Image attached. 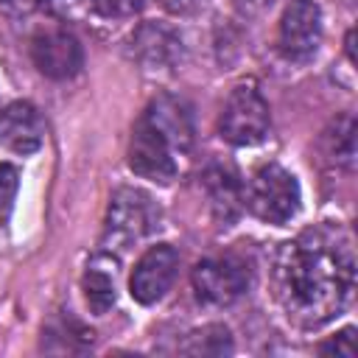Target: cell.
I'll list each match as a JSON object with an SVG mask.
<instances>
[{"label": "cell", "mask_w": 358, "mask_h": 358, "mask_svg": "<svg viewBox=\"0 0 358 358\" xmlns=\"http://www.w3.org/2000/svg\"><path fill=\"white\" fill-rule=\"evenodd\" d=\"M274 296L299 327H322L338 316L355 288V252L341 229L316 227L277 249Z\"/></svg>", "instance_id": "1"}, {"label": "cell", "mask_w": 358, "mask_h": 358, "mask_svg": "<svg viewBox=\"0 0 358 358\" xmlns=\"http://www.w3.org/2000/svg\"><path fill=\"white\" fill-rule=\"evenodd\" d=\"M159 227V210L154 199L137 187H117L106 207L103 221V249L123 252L151 235Z\"/></svg>", "instance_id": "2"}, {"label": "cell", "mask_w": 358, "mask_h": 358, "mask_svg": "<svg viewBox=\"0 0 358 358\" xmlns=\"http://www.w3.org/2000/svg\"><path fill=\"white\" fill-rule=\"evenodd\" d=\"M299 182L277 162H266L260 165L249 182H246V193L243 201L249 207V213L266 224H288L296 210H299Z\"/></svg>", "instance_id": "3"}, {"label": "cell", "mask_w": 358, "mask_h": 358, "mask_svg": "<svg viewBox=\"0 0 358 358\" xmlns=\"http://www.w3.org/2000/svg\"><path fill=\"white\" fill-rule=\"evenodd\" d=\"M271 126L268 103L252 84H238L221 112L218 131L229 145H257L266 140Z\"/></svg>", "instance_id": "4"}, {"label": "cell", "mask_w": 358, "mask_h": 358, "mask_svg": "<svg viewBox=\"0 0 358 358\" xmlns=\"http://www.w3.org/2000/svg\"><path fill=\"white\" fill-rule=\"evenodd\" d=\"M190 282H193L199 302L213 305V308H224V305H232L249 288V266L232 255L207 257V260L196 263Z\"/></svg>", "instance_id": "5"}, {"label": "cell", "mask_w": 358, "mask_h": 358, "mask_svg": "<svg viewBox=\"0 0 358 358\" xmlns=\"http://www.w3.org/2000/svg\"><path fill=\"white\" fill-rule=\"evenodd\" d=\"M280 53L288 62H308L322 45V8L313 0H288L277 34Z\"/></svg>", "instance_id": "6"}, {"label": "cell", "mask_w": 358, "mask_h": 358, "mask_svg": "<svg viewBox=\"0 0 358 358\" xmlns=\"http://www.w3.org/2000/svg\"><path fill=\"white\" fill-rule=\"evenodd\" d=\"M129 168L157 185H168L176 176V151L171 143L140 115L129 140Z\"/></svg>", "instance_id": "7"}, {"label": "cell", "mask_w": 358, "mask_h": 358, "mask_svg": "<svg viewBox=\"0 0 358 358\" xmlns=\"http://www.w3.org/2000/svg\"><path fill=\"white\" fill-rule=\"evenodd\" d=\"M31 59H34L36 70L53 81L73 78L84 64V53H81L78 39L64 28L36 31L31 39Z\"/></svg>", "instance_id": "8"}, {"label": "cell", "mask_w": 358, "mask_h": 358, "mask_svg": "<svg viewBox=\"0 0 358 358\" xmlns=\"http://www.w3.org/2000/svg\"><path fill=\"white\" fill-rule=\"evenodd\" d=\"M176 268H179V255L173 246H168V243L148 246L140 255V260L131 271V280H129L131 299H137L140 305L159 302L165 296V291L171 288Z\"/></svg>", "instance_id": "9"}, {"label": "cell", "mask_w": 358, "mask_h": 358, "mask_svg": "<svg viewBox=\"0 0 358 358\" xmlns=\"http://www.w3.org/2000/svg\"><path fill=\"white\" fill-rule=\"evenodd\" d=\"M131 56L151 76L173 73L182 62V39L162 22H143L131 36Z\"/></svg>", "instance_id": "10"}, {"label": "cell", "mask_w": 358, "mask_h": 358, "mask_svg": "<svg viewBox=\"0 0 358 358\" xmlns=\"http://www.w3.org/2000/svg\"><path fill=\"white\" fill-rule=\"evenodd\" d=\"M143 117L171 143L173 151L179 154H187L193 148V140H196V123H193V109L187 101L176 98V95H157Z\"/></svg>", "instance_id": "11"}, {"label": "cell", "mask_w": 358, "mask_h": 358, "mask_svg": "<svg viewBox=\"0 0 358 358\" xmlns=\"http://www.w3.org/2000/svg\"><path fill=\"white\" fill-rule=\"evenodd\" d=\"M42 137H45L42 117L28 101H14L0 112V143L8 151L28 157L39 151Z\"/></svg>", "instance_id": "12"}, {"label": "cell", "mask_w": 358, "mask_h": 358, "mask_svg": "<svg viewBox=\"0 0 358 358\" xmlns=\"http://www.w3.org/2000/svg\"><path fill=\"white\" fill-rule=\"evenodd\" d=\"M204 190L210 199V210L213 215L227 227L238 218L241 207H243V187L238 182V173L229 165L221 162H210L204 171Z\"/></svg>", "instance_id": "13"}, {"label": "cell", "mask_w": 358, "mask_h": 358, "mask_svg": "<svg viewBox=\"0 0 358 358\" xmlns=\"http://www.w3.org/2000/svg\"><path fill=\"white\" fill-rule=\"evenodd\" d=\"M115 277H117V263H115V257L98 255V257H92V260L87 263L81 288H84L87 308H90L95 316H103V313L115 305V299H117Z\"/></svg>", "instance_id": "14"}, {"label": "cell", "mask_w": 358, "mask_h": 358, "mask_svg": "<svg viewBox=\"0 0 358 358\" xmlns=\"http://www.w3.org/2000/svg\"><path fill=\"white\" fill-rule=\"evenodd\" d=\"M229 350H232V338L224 324H207L201 330H193L182 344V352L187 355H224Z\"/></svg>", "instance_id": "15"}, {"label": "cell", "mask_w": 358, "mask_h": 358, "mask_svg": "<svg viewBox=\"0 0 358 358\" xmlns=\"http://www.w3.org/2000/svg\"><path fill=\"white\" fill-rule=\"evenodd\" d=\"M327 140H330V157L338 165L352 168V162H355V120L350 115L338 117L333 131L327 134Z\"/></svg>", "instance_id": "16"}, {"label": "cell", "mask_w": 358, "mask_h": 358, "mask_svg": "<svg viewBox=\"0 0 358 358\" xmlns=\"http://www.w3.org/2000/svg\"><path fill=\"white\" fill-rule=\"evenodd\" d=\"M20 187V173L14 165H0V224L8 218L14 207V196Z\"/></svg>", "instance_id": "17"}, {"label": "cell", "mask_w": 358, "mask_h": 358, "mask_svg": "<svg viewBox=\"0 0 358 358\" xmlns=\"http://www.w3.org/2000/svg\"><path fill=\"white\" fill-rule=\"evenodd\" d=\"M90 8L106 20H129L143 8V0H90Z\"/></svg>", "instance_id": "18"}, {"label": "cell", "mask_w": 358, "mask_h": 358, "mask_svg": "<svg viewBox=\"0 0 358 358\" xmlns=\"http://www.w3.org/2000/svg\"><path fill=\"white\" fill-rule=\"evenodd\" d=\"M322 355H344V358H355V330L352 327H344L338 336L327 338L322 347H319Z\"/></svg>", "instance_id": "19"}, {"label": "cell", "mask_w": 358, "mask_h": 358, "mask_svg": "<svg viewBox=\"0 0 358 358\" xmlns=\"http://www.w3.org/2000/svg\"><path fill=\"white\" fill-rule=\"evenodd\" d=\"M210 0H157V6L173 17H193L207 8Z\"/></svg>", "instance_id": "20"}, {"label": "cell", "mask_w": 358, "mask_h": 358, "mask_svg": "<svg viewBox=\"0 0 358 358\" xmlns=\"http://www.w3.org/2000/svg\"><path fill=\"white\" fill-rule=\"evenodd\" d=\"M48 11H53L56 17H62V20H67V17H76V14H81L87 6H90V0H39Z\"/></svg>", "instance_id": "21"}, {"label": "cell", "mask_w": 358, "mask_h": 358, "mask_svg": "<svg viewBox=\"0 0 358 358\" xmlns=\"http://www.w3.org/2000/svg\"><path fill=\"white\" fill-rule=\"evenodd\" d=\"M235 3H238L243 11H252V14H255V11H263V8H268L274 0H235Z\"/></svg>", "instance_id": "22"}, {"label": "cell", "mask_w": 358, "mask_h": 358, "mask_svg": "<svg viewBox=\"0 0 358 358\" xmlns=\"http://www.w3.org/2000/svg\"><path fill=\"white\" fill-rule=\"evenodd\" d=\"M8 8H14V11H31L39 0H3Z\"/></svg>", "instance_id": "23"}]
</instances>
